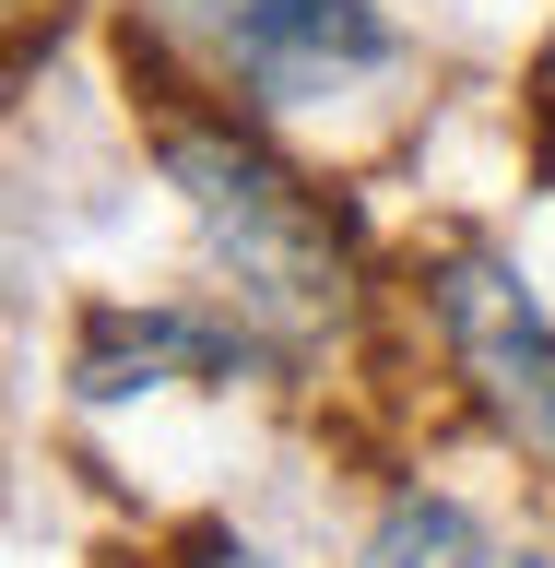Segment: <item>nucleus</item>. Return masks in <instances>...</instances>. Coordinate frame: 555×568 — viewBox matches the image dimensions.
Returning a JSON list of instances; mask_svg holds the SVG:
<instances>
[{"label": "nucleus", "instance_id": "obj_8", "mask_svg": "<svg viewBox=\"0 0 555 568\" xmlns=\"http://www.w3.org/2000/svg\"><path fill=\"white\" fill-rule=\"evenodd\" d=\"M521 568H555V557H521Z\"/></svg>", "mask_w": 555, "mask_h": 568}, {"label": "nucleus", "instance_id": "obj_3", "mask_svg": "<svg viewBox=\"0 0 555 568\" xmlns=\"http://www.w3.org/2000/svg\"><path fill=\"white\" fill-rule=\"evenodd\" d=\"M425 296H438V344H450L461 390L485 403V426L555 462V308L532 296V273L485 237H450L425 261Z\"/></svg>", "mask_w": 555, "mask_h": 568}, {"label": "nucleus", "instance_id": "obj_1", "mask_svg": "<svg viewBox=\"0 0 555 568\" xmlns=\"http://www.w3.org/2000/svg\"><path fill=\"white\" fill-rule=\"evenodd\" d=\"M154 166H166L189 237H202V273L225 284V308L260 332V355H319L343 344L354 320V225L319 202L296 166H273L248 131L225 119H166L154 131Z\"/></svg>", "mask_w": 555, "mask_h": 568}, {"label": "nucleus", "instance_id": "obj_7", "mask_svg": "<svg viewBox=\"0 0 555 568\" xmlns=\"http://www.w3.org/2000/svg\"><path fill=\"white\" fill-rule=\"evenodd\" d=\"M532 106H544V142H555V36H544V60H532Z\"/></svg>", "mask_w": 555, "mask_h": 568}, {"label": "nucleus", "instance_id": "obj_5", "mask_svg": "<svg viewBox=\"0 0 555 568\" xmlns=\"http://www.w3.org/2000/svg\"><path fill=\"white\" fill-rule=\"evenodd\" d=\"M354 568H508V557H496V532L473 521V497L390 486L379 521H367V545H354Z\"/></svg>", "mask_w": 555, "mask_h": 568}, {"label": "nucleus", "instance_id": "obj_4", "mask_svg": "<svg viewBox=\"0 0 555 568\" xmlns=\"http://www.w3.org/2000/svg\"><path fill=\"white\" fill-rule=\"evenodd\" d=\"M260 332L237 308H83L71 332V390L83 403H131V390H166V379H237Z\"/></svg>", "mask_w": 555, "mask_h": 568}, {"label": "nucleus", "instance_id": "obj_6", "mask_svg": "<svg viewBox=\"0 0 555 568\" xmlns=\"http://www.w3.org/2000/svg\"><path fill=\"white\" fill-rule=\"evenodd\" d=\"M189 568H273V557H260V545H237V532H202V545H189Z\"/></svg>", "mask_w": 555, "mask_h": 568}, {"label": "nucleus", "instance_id": "obj_2", "mask_svg": "<svg viewBox=\"0 0 555 568\" xmlns=\"http://www.w3.org/2000/svg\"><path fill=\"white\" fill-rule=\"evenodd\" d=\"M142 12L248 106H331L402 60L379 0H142Z\"/></svg>", "mask_w": 555, "mask_h": 568}]
</instances>
